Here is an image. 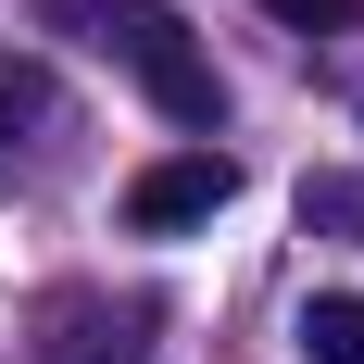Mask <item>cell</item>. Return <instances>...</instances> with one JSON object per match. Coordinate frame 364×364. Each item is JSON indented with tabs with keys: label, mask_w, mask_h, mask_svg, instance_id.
Wrapping results in <instances>:
<instances>
[{
	"label": "cell",
	"mask_w": 364,
	"mask_h": 364,
	"mask_svg": "<svg viewBox=\"0 0 364 364\" xmlns=\"http://www.w3.org/2000/svg\"><path fill=\"white\" fill-rule=\"evenodd\" d=\"M101 38H113V63L151 88L164 126H226V75H214V50L188 38L176 0H101Z\"/></svg>",
	"instance_id": "6da1fadb"
},
{
	"label": "cell",
	"mask_w": 364,
	"mask_h": 364,
	"mask_svg": "<svg viewBox=\"0 0 364 364\" xmlns=\"http://www.w3.org/2000/svg\"><path fill=\"white\" fill-rule=\"evenodd\" d=\"M226 201H239V164H226L214 139H201V151H164V164H139V176H126V226H139V239L214 226Z\"/></svg>",
	"instance_id": "7a4b0ae2"
},
{
	"label": "cell",
	"mask_w": 364,
	"mask_h": 364,
	"mask_svg": "<svg viewBox=\"0 0 364 364\" xmlns=\"http://www.w3.org/2000/svg\"><path fill=\"white\" fill-rule=\"evenodd\" d=\"M151 327H164V301H101L75 289L38 314V364H151Z\"/></svg>",
	"instance_id": "3957f363"
},
{
	"label": "cell",
	"mask_w": 364,
	"mask_h": 364,
	"mask_svg": "<svg viewBox=\"0 0 364 364\" xmlns=\"http://www.w3.org/2000/svg\"><path fill=\"white\" fill-rule=\"evenodd\" d=\"M301 352H314V364H364V289L301 301Z\"/></svg>",
	"instance_id": "277c9868"
},
{
	"label": "cell",
	"mask_w": 364,
	"mask_h": 364,
	"mask_svg": "<svg viewBox=\"0 0 364 364\" xmlns=\"http://www.w3.org/2000/svg\"><path fill=\"white\" fill-rule=\"evenodd\" d=\"M26 126H50V75L0 50V164H13V139H26Z\"/></svg>",
	"instance_id": "5b68a950"
},
{
	"label": "cell",
	"mask_w": 364,
	"mask_h": 364,
	"mask_svg": "<svg viewBox=\"0 0 364 364\" xmlns=\"http://www.w3.org/2000/svg\"><path fill=\"white\" fill-rule=\"evenodd\" d=\"M301 226H327V239H364V176H301Z\"/></svg>",
	"instance_id": "8992f818"
},
{
	"label": "cell",
	"mask_w": 364,
	"mask_h": 364,
	"mask_svg": "<svg viewBox=\"0 0 364 364\" xmlns=\"http://www.w3.org/2000/svg\"><path fill=\"white\" fill-rule=\"evenodd\" d=\"M264 13H277V26H301V38H339L364 0H264Z\"/></svg>",
	"instance_id": "52a82bcc"
}]
</instances>
